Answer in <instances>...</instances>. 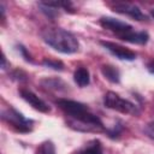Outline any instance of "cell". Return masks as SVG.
<instances>
[{
  "instance_id": "6da1fadb",
  "label": "cell",
  "mask_w": 154,
  "mask_h": 154,
  "mask_svg": "<svg viewBox=\"0 0 154 154\" xmlns=\"http://www.w3.org/2000/svg\"><path fill=\"white\" fill-rule=\"evenodd\" d=\"M57 105L70 117L69 124L73 129L79 131H105L101 120L85 105L69 99H58Z\"/></svg>"
},
{
  "instance_id": "7a4b0ae2",
  "label": "cell",
  "mask_w": 154,
  "mask_h": 154,
  "mask_svg": "<svg viewBox=\"0 0 154 154\" xmlns=\"http://www.w3.org/2000/svg\"><path fill=\"white\" fill-rule=\"evenodd\" d=\"M41 37L49 47L64 54L76 53L79 48L75 35L61 28H45L41 31Z\"/></svg>"
},
{
  "instance_id": "3957f363",
  "label": "cell",
  "mask_w": 154,
  "mask_h": 154,
  "mask_svg": "<svg viewBox=\"0 0 154 154\" xmlns=\"http://www.w3.org/2000/svg\"><path fill=\"white\" fill-rule=\"evenodd\" d=\"M100 24L103 29H107L116 34L120 40L130 42V43H137V45H144L147 43L149 36L144 31H136L134 28L122 20H118L116 18L111 17H102L100 19Z\"/></svg>"
},
{
  "instance_id": "277c9868",
  "label": "cell",
  "mask_w": 154,
  "mask_h": 154,
  "mask_svg": "<svg viewBox=\"0 0 154 154\" xmlns=\"http://www.w3.org/2000/svg\"><path fill=\"white\" fill-rule=\"evenodd\" d=\"M103 105L113 111L124 113V114H136L137 107L131 101L123 99L119 94L114 91H107L103 96Z\"/></svg>"
},
{
  "instance_id": "5b68a950",
  "label": "cell",
  "mask_w": 154,
  "mask_h": 154,
  "mask_svg": "<svg viewBox=\"0 0 154 154\" xmlns=\"http://www.w3.org/2000/svg\"><path fill=\"white\" fill-rule=\"evenodd\" d=\"M1 117L2 120H5L8 125L14 128L19 132H29L32 128V122L30 119H26L22 113H19L12 107L2 111Z\"/></svg>"
},
{
  "instance_id": "8992f818",
  "label": "cell",
  "mask_w": 154,
  "mask_h": 154,
  "mask_svg": "<svg viewBox=\"0 0 154 154\" xmlns=\"http://www.w3.org/2000/svg\"><path fill=\"white\" fill-rule=\"evenodd\" d=\"M100 45L107 49L111 54H113L116 58L120 60H134L136 59V53L132 52L129 48H125L124 46H120L118 43L111 42V41H100Z\"/></svg>"
},
{
  "instance_id": "52a82bcc",
  "label": "cell",
  "mask_w": 154,
  "mask_h": 154,
  "mask_svg": "<svg viewBox=\"0 0 154 154\" xmlns=\"http://www.w3.org/2000/svg\"><path fill=\"white\" fill-rule=\"evenodd\" d=\"M19 94H20V97H22L25 102H28L34 109H36V111H38V112H42V113H47V112L51 111L48 103H46L42 99H40V97H38L36 94H34L31 90L22 88V89H19Z\"/></svg>"
},
{
  "instance_id": "ba28073f",
  "label": "cell",
  "mask_w": 154,
  "mask_h": 154,
  "mask_svg": "<svg viewBox=\"0 0 154 154\" xmlns=\"http://www.w3.org/2000/svg\"><path fill=\"white\" fill-rule=\"evenodd\" d=\"M113 10L118 13L126 14L136 20H146L147 19V16L140 10V7H137L136 5L130 4V2H117L113 6Z\"/></svg>"
},
{
  "instance_id": "9c48e42d",
  "label": "cell",
  "mask_w": 154,
  "mask_h": 154,
  "mask_svg": "<svg viewBox=\"0 0 154 154\" xmlns=\"http://www.w3.org/2000/svg\"><path fill=\"white\" fill-rule=\"evenodd\" d=\"M73 79L76 82V84L81 88L87 87L90 82V75L89 71L85 67H78L76 69V71L73 72Z\"/></svg>"
},
{
  "instance_id": "30bf717a",
  "label": "cell",
  "mask_w": 154,
  "mask_h": 154,
  "mask_svg": "<svg viewBox=\"0 0 154 154\" xmlns=\"http://www.w3.org/2000/svg\"><path fill=\"white\" fill-rule=\"evenodd\" d=\"M102 144L99 140L89 141L84 147H82L76 154H102Z\"/></svg>"
},
{
  "instance_id": "8fae6325",
  "label": "cell",
  "mask_w": 154,
  "mask_h": 154,
  "mask_svg": "<svg viewBox=\"0 0 154 154\" xmlns=\"http://www.w3.org/2000/svg\"><path fill=\"white\" fill-rule=\"evenodd\" d=\"M101 72H102V75L105 76V78L108 79V81L112 82V83H118L119 79H120L119 71H118L114 66H112V65H102Z\"/></svg>"
},
{
  "instance_id": "7c38bea8",
  "label": "cell",
  "mask_w": 154,
  "mask_h": 154,
  "mask_svg": "<svg viewBox=\"0 0 154 154\" xmlns=\"http://www.w3.org/2000/svg\"><path fill=\"white\" fill-rule=\"evenodd\" d=\"M35 154H55V146L52 141H43L36 148Z\"/></svg>"
},
{
  "instance_id": "4fadbf2b",
  "label": "cell",
  "mask_w": 154,
  "mask_h": 154,
  "mask_svg": "<svg viewBox=\"0 0 154 154\" xmlns=\"http://www.w3.org/2000/svg\"><path fill=\"white\" fill-rule=\"evenodd\" d=\"M42 64L47 67H51V69H54V70H59L61 71L64 69V64L59 60H54V59H43Z\"/></svg>"
},
{
  "instance_id": "5bb4252c",
  "label": "cell",
  "mask_w": 154,
  "mask_h": 154,
  "mask_svg": "<svg viewBox=\"0 0 154 154\" xmlns=\"http://www.w3.org/2000/svg\"><path fill=\"white\" fill-rule=\"evenodd\" d=\"M42 84L47 88H53V89H61L59 87V84H65L63 81L60 79H57V78H53V79H43L42 81Z\"/></svg>"
},
{
  "instance_id": "9a60e30c",
  "label": "cell",
  "mask_w": 154,
  "mask_h": 154,
  "mask_svg": "<svg viewBox=\"0 0 154 154\" xmlns=\"http://www.w3.org/2000/svg\"><path fill=\"white\" fill-rule=\"evenodd\" d=\"M144 132L149 138L154 140V122H150L147 124V126L144 128Z\"/></svg>"
},
{
  "instance_id": "2e32d148",
  "label": "cell",
  "mask_w": 154,
  "mask_h": 154,
  "mask_svg": "<svg viewBox=\"0 0 154 154\" xmlns=\"http://www.w3.org/2000/svg\"><path fill=\"white\" fill-rule=\"evenodd\" d=\"M147 67H148V71H149L150 73H153V75H154V60H152V61L148 64V66H147Z\"/></svg>"
},
{
  "instance_id": "e0dca14e",
  "label": "cell",
  "mask_w": 154,
  "mask_h": 154,
  "mask_svg": "<svg viewBox=\"0 0 154 154\" xmlns=\"http://www.w3.org/2000/svg\"><path fill=\"white\" fill-rule=\"evenodd\" d=\"M150 13H152V16H153V18H154V8L150 11Z\"/></svg>"
}]
</instances>
